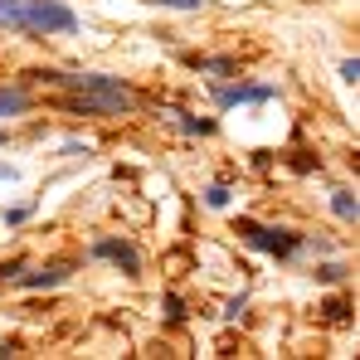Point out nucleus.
<instances>
[{"label": "nucleus", "instance_id": "obj_1", "mask_svg": "<svg viewBox=\"0 0 360 360\" xmlns=\"http://www.w3.org/2000/svg\"><path fill=\"white\" fill-rule=\"evenodd\" d=\"M20 34L25 39H49V34H78V15L63 0H20Z\"/></svg>", "mask_w": 360, "mask_h": 360}, {"label": "nucleus", "instance_id": "obj_2", "mask_svg": "<svg viewBox=\"0 0 360 360\" xmlns=\"http://www.w3.org/2000/svg\"><path fill=\"white\" fill-rule=\"evenodd\" d=\"M234 234H239L248 248H258V253H268V258H297L302 253V229H288V224H258V219H234Z\"/></svg>", "mask_w": 360, "mask_h": 360}, {"label": "nucleus", "instance_id": "obj_3", "mask_svg": "<svg viewBox=\"0 0 360 360\" xmlns=\"http://www.w3.org/2000/svg\"><path fill=\"white\" fill-rule=\"evenodd\" d=\"M88 253H93V258H108L122 278H141V253H136V243H131V239L103 234V239H93V248H88Z\"/></svg>", "mask_w": 360, "mask_h": 360}, {"label": "nucleus", "instance_id": "obj_4", "mask_svg": "<svg viewBox=\"0 0 360 360\" xmlns=\"http://www.w3.org/2000/svg\"><path fill=\"white\" fill-rule=\"evenodd\" d=\"M210 98L219 103V108H239V103H273L278 98V88L273 83H210Z\"/></svg>", "mask_w": 360, "mask_h": 360}, {"label": "nucleus", "instance_id": "obj_5", "mask_svg": "<svg viewBox=\"0 0 360 360\" xmlns=\"http://www.w3.org/2000/svg\"><path fill=\"white\" fill-rule=\"evenodd\" d=\"M68 273H73V263H44V268H25L15 283L25 292H49V288H63L68 283Z\"/></svg>", "mask_w": 360, "mask_h": 360}, {"label": "nucleus", "instance_id": "obj_6", "mask_svg": "<svg viewBox=\"0 0 360 360\" xmlns=\"http://www.w3.org/2000/svg\"><path fill=\"white\" fill-rule=\"evenodd\" d=\"M25 112H34V93H30L25 83L0 88V122H5V117H25Z\"/></svg>", "mask_w": 360, "mask_h": 360}, {"label": "nucleus", "instance_id": "obj_7", "mask_svg": "<svg viewBox=\"0 0 360 360\" xmlns=\"http://www.w3.org/2000/svg\"><path fill=\"white\" fill-rule=\"evenodd\" d=\"M185 63L195 68V73H214V78H239V59H205V54H185Z\"/></svg>", "mask_w": 360, "mask_h": 360}, {"label": "nucleus", "instance_id": "obj_8", "mask_svg": "<svg viewBox=\"0 0 360 360\" xmlns=\"http://www.w3.org/2000/svg\"><path fill=\"white\" fill-rule=\"evenodd\" d=\"M331 214H336V219H346V224H356V219H360L356 190H331Z\"/></svg>", "mask_w": 360, "mask_h": 360}, {"label": "nucleus", "instance_id": "obj_9", "mask_svg": "<svg viewBox=\"0 0 360 360\" xmlns=\"http://www.w3.org/2000/svg\"><path fill=\"white\" fill-rule=\"evenodd\" d=\"M171 117H176V127L185 136H214V127H219L214 117H195V112H171Z\"/></svg>", "mask_w": 360, "mask_h": 360}, {"label": "nucleus", "instance_id": "obj_10", "mask_svg": "<svg viewBox=\"0 0 360 360\" xmlns=\"http://www.w3.org/2000/svg\"><path fill=\"white\" fill-rule=\"evenodd\" d=\"M321 316H326L331 326H346V321H351V302H346V297H331V302H321Z\"/></svg>", "mask_w": 360, "mask_h": 360}, {"label": "nucleus", "instance_id": "obj_11", "mask_svg": "<svg viewBox=\"0 0 360 360\" xmlns=\"http://www.w3.org/2000/svg\"><path fill=\"white\" fill-rule=\"evenodd\" d=\"M311 278H316V283H346L351 268H346V263H321V268H311Z\"/></svg>", "mask_w": 360, "mask_h": 360}, {"label": "nucleus", "instance_id": "obj_12", "mask_svg": "<svg viewBox=\"0 0 360 360\" xmlns=\"http://www.w3.org/2000/svg\"><path fill=\"white\" fill-rule=\"evenodd\" d=\"M161 307H166V321H171V326H180V321L190 316V311H185V297H180V292H166V302H161Z\"/></svg>", "mask_w": 360, "mask_h": 360}, {"label": "nucleus", "instance_id": "obj_13", "mask_svg": "<svg viewBox=\"0 0 360 360\" xmlns=\"http://www.w3.org/2000/svg\"><path fill=\"white\" fill-rule=\"evenodd\" d=\"M229 200H234V190H229V185H224V180H219V185H210V190H205V205H210V210H224V205H229Z\"/></svg>", "mask_w": 360, "mask_h": 360}, {"label": "nucleus", "instance_id": "obj_14", "mask_svg": "<svg viewBox=\"0 0 360 360\" xmlns=\"http://www.w3.org/2000/svg\"><path fill=\"white\" fill-rule=\"evenodd\" d=\"M156 10H205V0H146Z\"/></svg>", "mask_w": 360, "mask_h": 360}, {"label": "nucleus", "instance_id": "obj_15", "mask_svg": "<svg viewBox=\"0 0 360 360\" xmlns=\"http://www.w3.org/2000/svg\"><path fill=\"white\" fill-rule=\"evenodd\" d=\"M30 214H34V205H15V210H5V224H10V229H20Z\"/></svg>", "mask_w": 360, "mask_h": 360}, {"label": "nucleus", "instance_id": "obj_16", "mask_svg": "<svg viewBox=\"0 0 360 360\" xmlns=\"http://www.w3.org/2000/svg\"><path fill=\"white\" fill-rule=\"evenodd\" d=\"M25 268H30L25 258H10V263H0V283H15V278H20Z\"/></svg>", "mask_w": 360, "mask_h": 360}, {"label": "nucleus", "instance_id": "obj_17", "mask_svg": "<svg viewBox=\"0 0 360 360\" xmlns=\"http://www.w3.org/2000/svg\"><path fill=\"white\" fill-rule=\"evenodd\" d=\"M341 78L346 83H360V59H341Z\"/></svg>", "mask_w": 360, "mask_h": 360}, {"label": "nucleus", "instance_id": "obj_18", "mask_svg": "<svg viewBox=\"0 0 360 360\" xmlns=\"http://www.w3.org/2000/svg\"><path fill=\"white\" fill-rule=\"evenodd\" d=\"M243 307H248V297H234V302H224V316H229V321H234V316H239Z\"/></svg>", "mask_w": 360, "mask_h": 360}, {"label": "nucleus", "instance_id": "obj_19", "mask_svg": "<svg viewBox=\"0 0 360 360\" xmlns=\"http://www.w3.org/2000/svg\"><path fill=\"white\" fill-rule=\"evenodd\" d=\"M297 171H316V161H311V151H297V161H292Z\"/></svg>", "mask_w": 360, "mask_h": 360}, {"label": "nucleus", "instance_id": "obj_20", "mask_svg": "<svg viewBox=\"0 0 360 360\" xmlns=\"http://www.w3.org/2000/svg\"><path fill=\"white\" fill-rule=\"evenodd\" d=\"M0 180H15V166H5V161H0Z\"/></svg>", "mask_w": 360, "mask_h": 360}, {"label": "nucleus", "instance_id": "obj_21", "mask_svg": "<svg viewBox=\"0 0 360 360\" xmlns=\"http://www.w3.org/2000/svg\"><path fill=\"white\" fill-rule=\"evenodd\" d=\"M0 356H15V346H0Z\"/></svg>", "mask_w": 360, "mask_h": 360}, {"label": "nucleus", "instance_id": "obj_22", "mask_svg": "<svg viewBox=\"0 0 360 360\" xmlns=\"http://www.w3.org/2000/svg\"><path fill=\"white\" fill-rule=\"evenodd\" d=\"M0 146H5V131H0Z\"/></svg>", "mask_w": 360, "mask_h": 360}]
</instances>
